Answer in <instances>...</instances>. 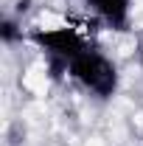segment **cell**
I'll list each match as a JSON object with an SVG mask.
<instances>
[{
  "mask_svg": "<svg viewBox=\"0 0 143 146\" xmlns=\"http://www.w3.org/2000/svg\"><path fill=\"white\" fill-rule=\"evenodd\" d=\"M68 76L76 84H81L87 93H93L95 98H101V101L115 98V93L121 87V73L115 68V62L104 51L93 48V45H87L76 59H70Z\"/></svg>",
  "mask_w": 143,
  "mask_h": 146,
  "instance_id": "cell-1",
  "label": "cell"
},
{
  "mask_svg": "<svg viewBox=\"0 0 143 146\" xmlns=\"http://www.w3.org/2000/svg\"><path fill=\"white\" fill-rule=\"evenodd\" d=\"M28 39H31V42H34V45H36L45 56H48L51 62L62 65V68H68V65H70V59H76V56H79V54L90 45L87 39L79 34L76 28H70V25L36 28V31H31V34H28Z\"/></svg>",
  "mask_w": 143,
  "mask_h": 146,
  "instance_id": "cell-2",
  "label": "cell"
},
{
  "mask_svg": "<svg viewBox=\"0 0 143 146\" xmlns=\"http://www.w3.org/2000/svg\"><path fill=\"white\" fill-rule=\"evenodd\" d=\"M87 9L112 31H129L132 0H87Z\"/></svg>",
  "mask_w": 143,
  "mask_h": 146,
  "instance_id": "cell-3",
  "label": "cell"
},
{
  "mask_svg": "<svg viewBox=\"0 0 143 146\" xmlns=\"http://www.w3.org/2000/svg\"><path fill=\"white\" fill-rule=\"evenodd\" d=\"M0 39H3L6 45H14L17 39H23V28H20L17 20L3 17V23H0Z\"/></svg>",
  "mask_w": 143,
  "mask_h": 146,
  "instance_id": "cell-4",
  "label": "cell"
},
{
  "mask_svg": "<svg viewBox=\"0 0 143 146\" xmlns=\"http://www.w3.org/2000/svg\"><path fill=\"white\" fill-rule=\"evenodd\" d=\"M138 62H140V70H143V42L138 45Z\"/></svg>",
  "mask_w": 143,
  "mask_h": 146,
  "instance_id": "cell-5",
  "label": "cell"
}]
</instances>
